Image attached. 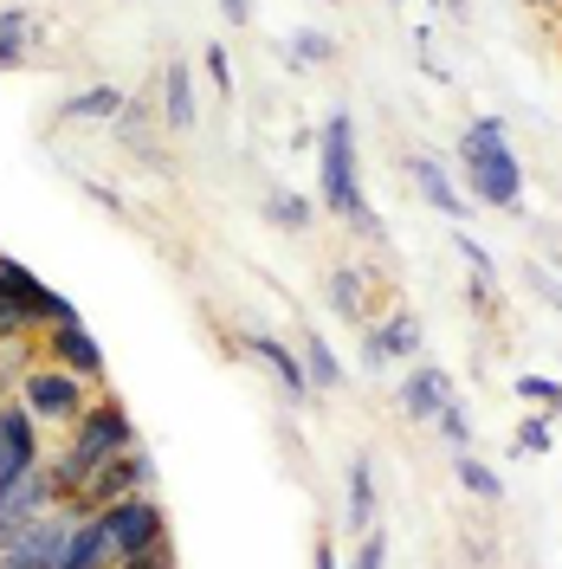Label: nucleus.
<instances>
[{"label": "nucleus", "instance_id": "f257e3e1", "mask_svg": "<svg viewBox=\"0 0 562 569\" xmlns=\"http://www.w3.org/2000/svg\"><path fill=\"white\" fill-rule=\"evenodd\" d=\"M142 447L137 421H130V408L117 401V395H91V408L66 427V440L46 453V479H52V498L59 505H78V492L91 486V472L110 466L117 453H130Z\"/></svg>", "mask_w": 562, "mask_h": 569}, {"label": "nucleus", "instance_id": "f03ea898", "mask_svg": "<svg viewBox=\"0 0 562 569\" xmlns=\"http://www.w3.org/2000/svg\"><path fill=\"white\" fill-rule=\"evenodd\" d=\"M459 188L479 208L524 213V162L511 149V123L504 117H472L459 130Z\"/></svg>", "mask_w": 562, "mask_h": 569}, {"label": "nucleus", "instance_id": "7ed1b4c3", "mask_svg": "<svg viewBox=\"0 0 562 569\" xmlns=\"http://www.w3.org/2000/svg\"><path fill=\"white\" fill-rule=\"evenodd\" d=\"M317 201L350 220L369 194H362V156H355V117L350 110H330L317 123Z\"/></svg>", "mask_w": 562, "mask_h": 569}, {"label": "nucleus", "instance_id": "20e7f679", "mask_svg": "<svg viewBox=\"0 0 562 569\" xmlns=\"http://www.w3.org/2000/svg\"><path fill=\"white\" fill-rule=\"evenodd\" d=\"M91 395H98L91 382H78L71 369H59V362H46V356H33V369L20 376V389H13V401H20V408H27V415H33V421L46 427V433H66V427L78 421L84 408H91Z\"/></svg>", "mask_w": 562, "mask_h": 569}, {"label": "nucleus", "instance_id": "39448f33", "mask_svg": "<svg viewBox=\"0 0 562 569\" xmlns=\"http://www.w3.org/2000/svg\"><path fill=\"white\" fill-rule=\"evenodd\" d=\"M104 525L110 550L117 557H137V550H155V543H175L169 537V511H162V492H137V498H117L104 511H91Z\"/></svg>", "mask_w": 562, "mask_h": 569}, {"label": "nucleus", "instance_id": "423d86ee", "mask_svg": "<svg viewBox=\"0 0 562 569\" xmlns=\"http://www.w3.org/2000/svg\"><path fill=\"white\" fill-rule=\"evenodd\" d=\"M78 518L84 511H71V505H52V511H39L27 531L13 537L7 550H0V569H66V550H71V531H78Z\"/></svg>", "mask_w": 562, "mask_h": 569}, {"label": "nucleus", "instance_id": "0eeeda50", "mask_svg": "<svg viewBox=\"0 0 562 569\" xmlns=\"http://www.w3.org/2000/svg\"><path fill=\"white\" fill-rule=\"evenodd\" d=\"M39 356H46V362H59V369H71V376H78V382H91V389H110L104 343L91 337V323H84V318L46 323V330H39Z\"/></svg>", "mask_w": 562, "mask_h": 569}, {"label": "nucleus", "instance_id": "6e6552de", "mask_svg": "<svg viewBox=\"0 0 562 569\" xmlns=\"http://www.w3.org/2000/svg\"><path fill=\"white\" fill-rule=\"evenodd\" d=\"M155 486H162L155 453H149V447H130V453H117L110 466H98V472H91V486L78 492V505H71V511H104V505H117V498L155 492Z\"/></svg>", "mask_w": 562, "mask_h": 569}, {"label": "nucleus", "instance_id": "1a4fd4ad", "mask_svg": "<svg viewBox=\"0 0 562 569\" xmlns=\"http://www.w3.org/2000/svg\"><path fill=\"white\" fill-rule=\"evenodd\" d=\"M33 466H46V427L7 395V401H0V492L20 486Z\"/></svg>", "mask_w": 562, "mask_h": 569}, {"label": "nucleus", "instance_id": "9d476101", "mask_svg": "<svg viewBox=\"0 0 562 569\" xmlns=\"http://www.w3.org/2000/svg\"><path fill=\"white\" fill-rule=\"evenodd\" d=\"M240 350H247L252 362H259V369L279 382L291 408H304V401L317 395V389H311V376H304V362H298V350H291L284 337H272V330H240Z\"/></svg>", "mask_w": 562, "mask_h": 569}, {"label": "nucleus", "instance_id": "9b49d317", "mask_svg": "<svg viewBox=\"0 0 562 569\" xmlns=\"http://www.w3.org/2000/svg\"><path fill=\"white\" fill-rule=\"evenodd\" d=\"M155 91H162V137H194V123H201V78L188 59H169L162 78H155Z\"/></svg>", "mask_w": 562, "mask_h": 569}, {"label": "nucleus", "instance_id": "f8f14e48", "mask_svg": "<svg viewBox=\"0 0 562 569\" xmlns=\"http://www.w3.org/2000/svg\"><path fill=\"white\" fill-rule=\"evenodd\" d=\"M110 130H117V142H123L137 162H149L155 176H175V162H169V149H162V117H155V98H149V104H142V98H130V104H123V117H117Z\"/></svg>", "mask_w": 562, "mask_h": 569}, {"label": "nucleus", "instance_id": "ddd939ff", "mask_svg": "<svg viewBox=\"0 0 562 569\" xmlns=\"http://www.w3.org/2000/svg\"><path fill=\"white\" fill-rule=\"evenodd\" d=\"M453 376L440 369V362H408V376H401V389H394V401H401V415L414 427H433V415L453 401Z\"/></svg>", "mask_w": 562, "mask_h": 569}, {"label": "nucleus", "instance_id": "4468645a", "mask_svg": "<svg viewBox=\"0 0 562 569\" xmlns=\"http://www.w3.org/2000/svg\"><path fill=\"white\" fill-rule=\"evenodd\" d=\"M408 181H414V194H421L433 213H446L453 227H465V208H472V201H465V188L453 181V169H446L440 156L414 149V156H408Z\"/></svg>", "mask_w": 562, "mask_h": 569}, {"label": "nucleus", "instance_id": "2eb2a0df", "mask_svg": "<svg viewBox=\"0 0 562 569\" xmlns=\"http://www.w3.org/2000/svg\"><path fill=\"white\" fill-rule=\"evenodd\" d=\"M52 505H59V498H52V479H46V466H33L20 486H7V492H0V550H7L13 537L27 531L39 511H52Z\"/></svg>", "mask_w": 562, "mask_h": 569}, {"label": "nucleus", "instance_id": "dca6fc26", "mask_svg": "<svg viewBox=\"0 0 562 569\" xmlns=\"http://www.w3.org/2000/svg\"><path fill=\"white\" fill-rule=\"evenodd\" d=\"M343 525H350V537L382 525V492H375V460L369 453H350V472H343Z\"/></svg>", "mask_w": 562, "mask_h": 569}, {"label": "nucleus", "instance_id": "f3484780", "mask_svg": "<svg viewBox=\"0 0 562 569\" xmlns=\"http://www.w3.org/2000/svg\"><path fill=\"white\" fill-rule=\"evenodd\" d=\"M39 46H46V20H39L33 7L7 0V7H0V71H20Z\"/></svg>", "mask_w": 562, "mask_h": 569}, {"label": "nucleus", "instance_id": "a211bd4d", "mask_svg": "<svg viewBox=\"0 0 562 569\" xmlns=\"http://www.w3.org/2000/svg\"><path fill=\"white\" fill-rule=\"evenodd\" d=\"M123 104H130V98H123L117 84L98 78V84H78V91L59 98V123H91V130H110V123L123 117Z\"/></svg>", "mask_w": 562, "mask_h": 569}, {"label": "nucleus", "instance_id": "6ab92c4d", "mask_svg": "<svg viewBox=\"0 0 562 569\" xmlns=\"http://www.w3.org/2000/svg\"><path fill=\"white\" fill-rule=\"evenodd\" d=\"M291 350H298V362H304V376H311L317 395H330V389H343V382H350L343 356H337V343H330L323 330H298V337H291Z\"/></svg>", "mask_w": 562, "mask_h": 569}, {"label": "nucleus", "instance_id": "aec40b11", "mask_svg": "<svg viewBox=\"0 0 562 569\" xmlns=\"http://www.w3.org/2000/svg\"><path fill=\"white\" fill-rule=\"evenodd\" d=\"M323 305L350 323V330L355 323H369V279H362L355 266H337V272L323 279Z\"/></svg>", "mask_w": 562, "mask_h": 569}, {"label": "nucleus", "instance_id": "412c9836", "mask_svg": "<svg viewBox=\"0 0 562 569\" xmlns=\"http://www.w3.org/2000/svg\"><path fill=\"white\" fill-rule=\"evenodd\" d=\"M375 337H382L388 362H414V356H421V343H426L421 318H414L408 305H401V311H388V318H375Z\"/></svg>", "mask_w": 562, "mask_h": 569}, {"label": "nucleus", "instance_id": "4be33fe9", "mask_svg": "<svg viewBox=\"0 0 562 569\" xmlns=\"http://www.w3.org/2000/svg\"><path fill=\"white\" fill-rule=\"evenodd\" d=\"M39 330H46V318L33 311V298L0 284V343H39Z\"/></svg>", "mask_w": 562, "mask_h": 569}, {"label": "nucleus", "instance_id": "5701e85b", "mask_svg": "<svg viewBox=\"0 0 562 569\" xmlns=\"http://www.w3.org/2000/svg\"><path fill=\"white\" fill-rule=\"evenodd\" d=\"M117 563V550H110V537H104V525L84 511L78 518V531H71V550H66V569H110Z\"/></svg>", "mask_w": 562, "mask_h": 569}, {"label": "nucleus", "instance_id": "b1692460", "mask_svg": "<svg viewBox=\"0 0 562 569\" xmlns=\"http://www.w3.org/2000/svg\"><path fill=\"white\" fill-rule=\"evenodd\" d=\"M453 479L465 498H479V505H498L504 498V479H498V466H485L479 453H453Z\"/></svg>", "mask_w": 562, "mask_h": 569}, {"label": "nucleus", "instance_id": "393cba45", "mask_svg": "<svg viewBox=\"0 0 562 569\" xmlns=\"http://www.w3.org/2000/svg\"><path fill=\"white\" fill-rule=\"evenodd\" d=\"M259 213L272 220V227H284V233H311V201L304 194H291V188H265V201H259Z\"/></svg>", "mask_w": 562, "mask_h": 569}, {"label": "nucleus", "instance_id": "a878e982", "mask_svg": "<svg viewBox=\"0 0 562 569\" xmlns=\"http://www.w3.org/2000/svg\"><path fill=\"white\" fill-rule=\"evenodd\" d=\"M550 433H556V415H550V408H530L524 421H518V433H511V453H524V460H543V453L556 447Z\"/></svg>", "mask_w": 562, "mask_h": 569}, {"label": "nucleus", "instance_id": "bb28decb", "mask_svg": "<svg viewBox=\"0 0 562 569\" xmlns=\"http://www.w3.org/2000/svg\"><path fill=\"white\" fill-rule=\"evenodd\" d=\"M337 52H343V46L323 33V27H298V33H291V46H284V59H291V66H330Z\"/></svg>", "mask_w": 562, "mask_h": 569}, {"label": "nucleus", "instance_id": "cd10ccee", "mask_svg": "<svg viewBox=\"0 0 562 569\" xmlns=\"http://www.w3.org/2000/svg\"><path fill=\"white\" fill-rule=\"evenodd\" d=\"M201 78H208L213 98H233V91H240V78H233V52H227L220 39H208V52H201Z\"/></svg>", "mask_w": 562, "mask_h": 569}, {"label": "nucleus", "instance_id": "c85d7f7f", "mask_svg": "<svg viewBox=\"0 0 562 569\" xmlns=\"http://www.w3.org/2000/svg\"><path fill=\"white\" fill-rule=\"evenodd\" d=\"M511 395H518L524 408H556L562 382L556 376H536V369H518V376H511Z\"/></svg>", "mask_w": 562, "mask_h": 569}, {"label": "nucleus", "instance_id": "c756f323", "mask_svg": "<svg viewBox=\"0 0 562 569\" xmlns=\"http://www.w3.org/2000/svg\"><path fill=\"white\" fill-rule=\"evenodd\" d=\"M433 427L446 433V447H453V453H472V415H465V401H459V395L433 415Z\"/></svg>", "mask_w": 562, "mask_h": 569}, {"label": "nucleus", "instance_id": "7c9ffc66", "mask_svg": "<svg viewBox=\"0 0 562 569\" xmlns=\"http://www.w3.org/2000/svg\"><path fill=\"white\" fill-rule=\"evenodd\" d=\"M453 252L465 259V266H472V272H492V279H498V259H492V247H485V240H479L472 227H453Z\"/></svg>", "mask_w": 562, "mask_h": 569}, {"label": "nucleus", "instance_id": "2f4dec72", "mask_svg": "<svg viewBox=\"0 0 562 569\" xmlns=\"http://www.w3.org/2000/svg\"><path fill=\"white\" fill-rule=\"evenodd\" d=\"M343 227H350V233L362 240V247H388V220L375 213V201H362V208H355L350 220H343Z\"/></svg>", "mask_w": 562, "mask_h": 569}, {"label": "nucleus", "instance_id": "473e14b6", "mask_svg": "<svg viewBox=\"0 0 562 569\" xmlns=\"http://www.w3.org/2000/svg\"><path fill=\"white\" fill-rule=\"evenodd\" d=\"M343 569H388V531H382V525L355 537V557H350Z\"/></svg>", "mask_w": 562, "mask_h": 569}, {"label": "nucleus", "instance_id": "72a5a7b5", "mask_svg": "<svg viewBox=\"0 0 562 569\" xmlns=\"http://www.w3.org/2000/svg\"><path fill=\"white\" fill-rule=\"evenodd\" d=\"M465 305H472V318H498V279L492 272H472V279H465Z\"/></svg>", "mask_w": 562, "mask_h": 569}, {"label": "nucleus", "instance_id": "f704fd0d", "mask_svg": "<svg viewBox=\"0 0 562 569\" xmlns=\"http://www.w3.org/2000/svg\"><path fill=\"white\" fill-rule=\"evenodd\" d=\"M110 569H181V563H175V543H155V550H137V557H117Z\"/></svg>", "mask_w": 562, "mask_h": 569}, {"label": "nucleus", "instance_id": "c9c22d12", "mask_svg": "<svg viewBox=\"0 0 562 569\" xmlns=\"http://www.w3.org/2000/svg\"><path fill=\"white\" fill-rule=\"evenodd\" d=\"M355 330H362V343H355V350H362V369H369V376H375V369H388V350H382V337H375V318L355 323Z\"/></svg>", "mask_w": 562, "mask_h": 569}, {"label": "nucleus", "instance_id": "e433bc0d", "mask_svg": "<svg viewBox=\"0 0 562 569\" xmlns=\"http://www.w3.org/2000/svg\"><path fill=\"white\" fill-rule=\"evenodd\" d=\"M78 194H84V201H98V208H110V213H123V194H117V188H104L98 176H78Z\"/></svg>", "mask_w": 562, "mask_h": 569}, {"label": "nucleus", "instance_id": "4c0bfd02", "mask_svg": "<svg viewBox=\"0 0 562 569\" xmlns=\"http://www.w3.org/2000/svg\"><path fill=\"white\" fill-rule=\"evenodd\" d=\"M311 569H343V557H337V543H323V537H317V543H311Z\"/></svg>", "mask_w": 562, "mask_h": 569}, {"label": "nucleus", "instance_id": "58836bf2", "mask_svg": "<svg viewBox=\"0 0 562 569\" xmlns=\"http://www.w3.org/2000/svg\"><path fill=\"white\" fill-rule=\"evenodd\" d=\"M220 13H227V27H252V0H220Z\"/></svg>", "mask_w": 562, "mask_h": 569}, {"label": "nucleus", "instance_id": "ea45409f", "mask_svg": "<svg viewBox=\"0 0 562 569\" xmlns=\"http://www.w3.org/2000/svg\"><path fill=\"white\" fill-rule=\"evenodd\" d=\"M550 272H556V279H562V247H556V252H550Z\"/></svg>", "mask_w": 562, "mask_h": 569}, {"label": "nucleus", "instance_id": "a19ab883", "mask_svg": "<svg viewBox=\"0 0 562 569\" xmlns=\"http://www.w3.org/2000/svg\"><path fill=\"white\" fill-rule=\"evenodd\" d=\"M550 415H556V421H562V395H556V408H550Z\"/></svg>", "mask_w": 562, "mask_h": 569}, {"label": "nucleus", "instance_id": "79ce46f5", "mask_svg": "<svg viewBox=\"0 0 562 569\" xmlns=\"http://www.w3.org/2000/svg\"><path fill=\"white\" fill-rule=\"evenodd\" d=\"M323 7H337V0H323Z\"/></svg>", "mask_w": 562, "mask_h": 569}]
</instances>
